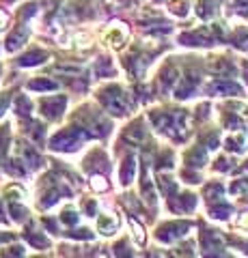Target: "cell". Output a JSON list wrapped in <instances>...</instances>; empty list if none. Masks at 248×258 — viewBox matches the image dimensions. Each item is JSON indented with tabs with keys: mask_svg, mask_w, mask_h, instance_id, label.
<instances>
[{
	"mask_svg": "<svg viewBox=\"0 0 248 258\" xmlns=\"http://www.w3.org/2000/svg\"><path fill=\"white\" fill-rule=\"evenodd\" d=\"M7 144H9V132H7V127H3L0 129V159H3L7 153Z\"/></svg>",
	"mask_w": 248,
	"mask_h": 258,
	"instance_id": "d4e9b609",
	"label": "cell"
},
{
	"mask_svg": "<svg viewBox=\"0 0 248 258\" xmlns=\"http://www.w3.org/2000/svg\"><path fill=\"white\" fill-rule=\"evenodd\" d=\"M201 243L205 249H222V243H225V241H222V237L216 230H205L201 235Z\"/></svg>",
	"mask_w": 248,
	"mask_h": 258,
	"instance_id": "30bf717a",
	"label": "cell"
},
{
	"mask_svg": "<svg viewBox=\"0 0 248 258\" xmlns=\"http://www.w3.org/2000/svg\"><path fill=\"white\" fill-rule=\"evenodd\" d=\"M67 106V99L63 95H57V97H47V99L41 101V112L45 118H59L63 114V110Z\"/></svg>",
	"mask_w": 248,
	"mask_h": 258,
	"instance_id": "277c9868",
	"label": "cell"
},
{
	"mask_svg": "<svg viewBox=\"0 0 248 258\" xmlns=\"http://www.w3.org/2000/svg\"><path fill=\"white\" fill-rule=\"evenodd\" d=\"M246 189H248V179H239V181H235L233 185H231V191H233V194L246 191Z\"/></svg>",
	"mask_w": 248,
	"mask_h": 258,
	"instance_id": "f1b7e54d",
	"label": "cell"
},
{
	"mask_svg": "<svg viewBox=\"0 0 248 258\" xmlns=\"http://www.w3.org/2000/svg\"><path fill=\"white\" fill-rule=\"evenodd\" d=\"M26 239H28V243H30V245H35L37 249H43V247H47V237L39 235V232H28Z\"/></svg>",
	"mask_w": 248,
	"mask_h": 258,
	"instance_id": "ffe728a7",
	"label": "cell"
},
{
	"mask_svg": "<svg viewBox=\"0 0 248 258\" xmlns=\"http://www.w3.org/2000/svg\"><path fill=\"white\" fill-rule=\"evenodd\" d=\"M28 26H18L15 28L11 35H9V39H7V50L9 52H13V50H20V47L26 43V39H28Z\"/></svg>",
	"mask_w": 248,
	"mask_h": 258,
	"instance_id": "8992f818",
	"label": "cell"
},
{
	"mask_svg": "<svg viewBox=\"0 0 248 258\" xmlns=\"http://www.w3.org/2000/svg\"><path fill=\"white\" fill-rule=\"evenodd\" d=\"M160 187H162V191L166 194V196H173L175 194V183H173V179L171 176H166V174H160Z\"/></svg>",
	"mask_w": 248,
	"mask_h": 258,
	"instance_id": "44dd1931",
	"label": "cell"
},
{
	"mask_svg": "<svg viewBox=\"0 0 248 258\" xmlns=\"http://www.w3.org/2000/svg\"><path fill=\"white\" fill-rule=\"evenodd\" d=\"M11 239V235H0V241H9Z\"/></svg>",
	"mask_w": 248,
	"mask_h": 258,
	"instance_id": "74e56055",
	"label": "cell"
},
{
	"mask_svg": "<svg viewBox=\"0 0 248 258\" xmlns=\"http://www.w3.org/2000/svg\"><path fill=\"white\" fill-rule=\"evenodd\" d=\"M97 99L102 101V106L106 108L113 114H125L127 108H130V101H127V95L123 93V88L119 86H106L97 93Z\"/></svg>",
	"mask_w": 248,
	"mask_h": 258,
	"instance_id": "6da1fadb",
	"label": "cell"
},
{
	"mask_svg": "<svg viewBox=\"0 0 248 258\" xmlns=\"http://www.w3.org/2000/svg\"><path fill=\"white\" fill-rule=\"evenodd\" d=\"M41 60H47V52H43V50H30L28 54H24L20 58V64H22V67H35V64H39Z\"/></svg>",
	"mask_w": 248,
	"mask_h": 258,
	"instance_id": "7c38bea8",
	"label": "cell"
},
{
	"mask_svg": "<svg viewBox=\"0 0 248 258\" xmlns=\"http://www.w3.org/2000/svg\"><path fill=\"white\" fill-rule=\"evenodd\" d=\"M5 191H7V196H9L11 200H20V198L24 196V191L18 187V185H9V187H7Z\"/></svg>",
	"mask_w": 248,
	"mask_h": 258,
	"instance_id": "83f0119b",
	"label": "cell"
},
{
	"mask_svg": "<svg viewBox=\"0 0 248 258\" xmlns=\"http://www.w3.org/2000/svg\"><path fill=\"white\" fill-rule=\"evenodd\" d=\"M246 80H248V71H246Z\"/></svg>",
	"mask_w": 248,
	"mask_h": 258,
	"instance_id": "f35d334b",
	"label": "cell"
},
{
	"mask_svg": "<svg viewBox=\"0 0 248 258\" xmlns=\"http://www.w3.org/2000/svg\"><path fill=\"white\" fill-rule=\"evenodd\" d=\"M5 22H7V15H5L3 11H0V28H3V26H5Z\"/></svg>",
	"mask_w": 248,
	"mask_h": 258,
	"instance_id": "d590c367",
	"label": "cell"
},
{
	"mask_svg": "<svg viewBox=\"0 0 248 258\" xmlns=\"http://www.w3.org/2000/svg\"><path fill=\"white\" fill-rule=\"evenodd\" d=\"M212 91H218V93H225V95H239L242 93V88H239L235 82H231V80H216L212 84Z\"/></svg>",
	"mask_w": 248,
	"mask_h": 258,
	"instance_id": "4fadbf2b",
	"label": "cell"
},
{
	"mask_svg": "<svg viewBox=\"0 0 248 258\" xmlns=\"http://www.w3.org/2000/svg\"><path fill=\"white\" fill-rule=\"evenodd\" d=\"M61 220H63V224H67V226H74V224H78V213H76V209H71V207L63 209Z\"/></svg>",
	"mask_w": 248,
	"mask_h": 258,
	"instance_id": "7402d4cb",
	"label": "cell"
},
{
	"mask_svg": "<svg viewBox=\"0 0 248 258\" xmlns=\"http://www.w3.org/2000/svg\"><path fill=\"white\" fill-rule=\"evenodd\" d=\"M97 74L104 78V76H113L115 74V67H113V62H110L108 58H102L100 62H97Z\"/></svg>",
	"mask_w": 248,
	"mask_h": 258,
	"instance_id": "603a6c76",
	"label": "cell"
},
{
	"mask_svg": "<svg viewBox=\"0 0 248 258\" xmlns=\"http://www.w3.org/2000/svg\"><path fill=\"white\" fill-rule=\"evenodd\" d=\"M205 161H207V153L203 147H194L186 153V166L190 168H201Z\"/></svg>",
	"mask_w": 248,
	"mask_h": 258,
	"instance_id": "52a82bcc",
	"label": "cell"
},
{
	"mask_svg": "<svg viewBox=\"0 0 248 258\" xmlns=\"http://www.w3.org/2000/svg\"><path fill=\"white\" fill-rule=\"evenodd\" d=\"M210 213H212V217H216V220H225V217H229V213H231V207L229 205H214L212 203V207H210Z\"/></svg>",
	"mask_w": 248,
	"mask_h": 258,
	"instance_id": "d6986e66",
	"label": "cell"
},
{
	"mask_svg": "<svg viewBox=\"0 0 248 258\" xmlns=\"http://www.w3.org/2000/svg\"><path fill=\"white\" fill-rule=\"evenodd\" d=\"M28 88L30 91H54V88H59V84L43 78V80H33V82H28Z\"/></svg>",
	"mask_w": 248,
	"mask_h": 258,
	"instance_id": "2e32d148",
	"label": "cell"
},
{
	"mask_svg": "<svg viewBox=\"0 0 248 258\" xmlns=\"http://www.w3.org/2000/svg\"><path fill=\"white\" fill-rule=\"evenodd\" d=\"M37 13V3H30V5H26V7H24V9H22V18H28V15H35Z\"/></svg>",
	"mask_w": 248,
	"mask_h": 258,
	"instance_id": "4dcf8cb0",
	"label": "cell"
},
{
	"mask_svg": "<svg viewBox=\"0 0 248 258\" xmlns=\"http://www.w3.org/2000/svg\"><path fill=\"white\" fill-rule=\"evenodd\" d=\"M196 84H199V80H196L194 76H188L186 80H181V84L177 86V91H175V95H177L179 99H186V97H190V95H192V91L196 88Z\"/></svg>",
	"mask_w": 248,
	"mask_h": 258,
	"instance_id": "9a60e30c",
	"label": "cell"
},
{
	"mask_svg": "<svg viewBox=\"0 0 248 258\" xmlns=\"http://www.w3.org/2000/svg\"><path fill=\"white\" fill-rule=\"evenodd\" d=\"M194 205H196V200H194L192 194H183V196H179V198H171V209L177 211V213L190 211V209H194Z\"/></svg>",
	"mask_w": 248,
	"mask_h": 258,
	"instance_id": "ba28073f",
	"label": "cell"
},
{
	"mask_svg": "<svg viewBox=\"0 0 248 258\" xmlns=\"http://www.w3.org/2000/svg\"><path fill=\"white\" fill-rule=\"evenodd\" d=\"M97 228H100L102 235H113V232L119 228V217H115V215H100Z\"/></svg>",
	"mask_w": 248,
	"mask_h": 258,
	"instance_id": "8fae6325",
	"label": "cell"
},
{
	"mask_svg": "<svg viewBox=\"0 0 248 258\" xmlns=\"http://www.w3.org/2000/svg\"><path fill=\"white\" fill-rule=\"evenodd\" d=\"M7 106H9V95H0V114H3V112L7 110Z\"/></svg>",
	"mask_w": 248,
	"mask_h": 258,
	"instance_id": "1f68e13d",
	"label": "cell"
},
{
	"mask_svg": "<svg viewBox=\"0 0 248 258\" xmlns=\"http://www.w3.org/2000/svg\"><path fill=\"white\" fill-rule=\"evenodd\" d=\"M132 228H134V232H136V241H138V243H145V230H142V226L138 224L132 217Z\"/></svg>",
	"mask_w": 248,
	"mask_h": 258,
	"instance_id": "4316f807",
	"label": "cell"
},
{
	"mask_svg": "<svg viewBox=\"0 0 248 258\" xmlns=\"http://www.w3.org/2000/svg\"><path fill=\"white\" fill-rule=\"evenodd\" d=\"M115 254H123V256H127L130 252H127V247H125V243H119V245H115Z\"/></svg>",
	"mask_w": 248,
	"mask_h": 258,
	"instance_id": "d6a6232c",
	"label": "cell"
},
{
	"mask_svg": "<svg viewBox=\"0 0 248 258\" xmlns=\"http://www.w3.org/2000/svg\"><path fill=\"white\" fill-rule=\"evenodd\" d=\"M125 39H127V26L125 24H113V26L108 28V32L104 35V41H106L108 45H113V47H121L125 43Z\"/></svg>",
	"mask_w": 248,
	"mask_h": 258,
	"instance_id": "5b68a950",
	"label": "cell"
},
{
	"mask_svg": "<svg viewBox=\"0 0 248 258\" xmlns=\"http://www.w3.org/2000/svg\"><path fill=\"white\" fill-rule=\"evenodd\" d=\"M15 112H18L20 116H28L30 112H33V103H30L28 97H18V101H15Z\"/></svg>",
	"mask_w": 248,
	"mask_h": 258,
	"instance_id": "ac0fdd59",
	"label": "cell"
},
{
	"mask_svg": "<svg viewBox=\"0 0 248 258\" xmlns=\"http://www.w3.org/2000/svg\"><path fill=\"white\" fill-rule=\"evenodd\" d=\"M11 215H13L18 222H24V220H26V209H22L18 203H13V205H11Z\"/></svg>",
	"mask_w": 248,
	"mask_h": 258,
	"instance_id": "484cf974",
	"label": "cell"
},
{
	"mask_svg": "<svg viewBox=\"0 0 248 258\" xmlns=\"http://www.w3.org/2000/svg\"><path fill=\"white\" fill-rule=\"evenodd\" d=\"M84 140H86V132L78 127H67L50 140V147L54 151H76Z\"/></svg>",
	"mask_w": 248,
	"mask_h": 258,
	"instance_id": "7a4b0ae2",
	"label": "cell"
},
{
	"mask_svg": "<svg viewBox=\"0 0 248 258\" xmlns=\"http://www.w3.org/2000/svg\"><path fill=\"white\" fill-rule=\"evenodd\" d=\"M91 187H93L95 191H106V189H108V183H106V179H104V176L93 174V179H91Z\"/></svg>",
	"mask_w": 248,
	"mask_h": 258,
	"instance_id": "cb8c5ba5",
	"label": "cell"
},
{
	"mask_svg": "<svg viewBox=\"0 0 248 258\" xmlns=\"http://www.w3.org/2000/svg\"><path fill=\"white\" fill-rule=\"evenodd\" d=\"M225 144H227V149H229V151L242 153V151H246V147H248V136H246L244 132H237V134L231 136V138H227Z\"/></svg>",
	"mask_w": 248,
	"mask_h": 258,
	"instance_id": "9c48e42d",
	"label": "cell"
},
{
	"mask_svg": "<svg viewBox=\"0 0 248 258\" xmlns=\"http://www.w3.org/2000/svg\"><path fill=\"white\" fill-rule=\"evenodd\" d=\"M134 174H136V157L130 155V157H125L123 166H121V183H123V185L132 183Z\"/></svg>",
	"mask_w": 248,
	"mask_h": 258,
	"instance_id": "5bb4252c",
	"label": "cell"
},
{
	"mask_svg": "<svg viewBox=\"0 0 248 258\" xmlns=\"http://www.w3.org/2000/svg\"><path fill=\"white\" fill-rule=\"evenodd\" d=\"M239 226H244V228H248V215H246V217H242V220H239Z\"/></svg>",
	"mask_w": 248,
	"mask_h": 258,
	"instance_id": "8d00e7d4",
	"label": "cell"
},
{
	"mask_svg": "<svg viewBox=\"0 0 248 258\" xmlns=\"http://www.w3.org/2000/svg\"><path fill=\"white\" fill-rule=\"evenodd\" d=\"M188 230H190V224L188 222H169V224L160 226L158 232H156V237L160 241H166V243H171V241L183 237Z\"/></svg>",
	"mask_w": 248,
	"mask_h": 258,
	"instance_id": "3957f363",
	"label": "cell"
},
{
	"mask_svg": "<svg viewBox=\"0 0 248 258\" xmlns=\"http://www.w3.org/2000/svg\"><path fill=\"white\" fill-rule=\"evenodd\" d=\"M237 7L242 13H248V0H237Z\"/></svg>",
	"mask_w": 248,
	"mask_h": 258,
	"instance_id": "e575fe53",
	"label": "cell"
},
{
	"mask_svg": "<svg viewBox=\"0 0 248 258\" xmlns=\"http://www.w3.org/2000/svg\"><path fill=\"white\" fill-rule=\"evenodd\" d=\"M69 237H74V239H93L91 230H86V228H82V230H76V232H69Z\"/></svg>",
	"mask_w": 248,
	"mask_h": 258,
	"instance_id": "f546056e",
	"label": "cell"
},
{
	"mask_svg": "<svg viewBox=\"0 0 248 258\" xmlns=\"http://www.w3.org/2000/svg\"><path fill=\"white\" fill-rule=\"evenodd\" d=\"M216 7H218V0H199V15L201 18H210V15H214Z\"/></svg>",
	"mask_w": 248,
	"mask_h": 258,
	"instance_id": "e0dca14e",
	"label": "cell"
},
{
	"mask_svg": "<svg viewBox=\"0 0 248 258\" xmlns=\"http://www.w3.org/2000/svg\"><path fill=\"white\" fill-rule=\"evenodd\" d=\"M84 209H86V213H89V215H93V213H95V203H93V200H86Z\"/></svg>",
	"mask_w": 248,
	"mask_h": 258,
	"instance_id": "836d02e7",
	"label": "cell"
}]
</instances>
